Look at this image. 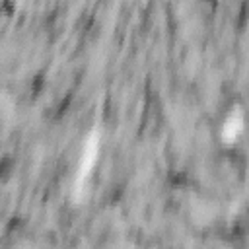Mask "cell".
<instances>
[{
  "instance_id": "cell-1",
  "label": "cell",
  "mask_w": 249,
  "mask_h": 249,
  "mask_svg": "<svg viewBox=\"0 0 249 249\" xmlns=\"http://www.w3.org/2000/svg\"><path fill=\"white\" fill-rule=\"evenodd\" d=\"M97 152H99V134L91 132L86 138V144L82 148V156H80L78 167H76V177H74V195H76V198L82 196L86 185L89 183L91 171H93L95 161H97Z\"/></svg>"
},
{
  "instance_id": "cell-2",
  "label": "cell",
  "mask_w": 249,
  "mask_h": 249,
  "mask_svg": "<svg viewBox=\"0 0 249 249\" xmlns=\"http://www.w3.org/2000/svg\"><path fill=\"white\" fill-rule=\"evenodd\" d=\"M241 132H243V113L239 109H235L228 115V119L222 124V140L228 142V144L237 142Z\"/></svg>"
}]
</instances>
